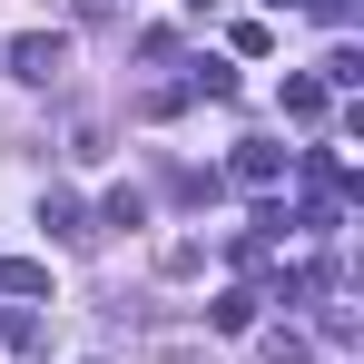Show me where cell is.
Listing matches in <instances>:
<instances>
[{
    "label": "cell",
    "mask_w": 364,
    "mask_h": 364,
    "mask_svg": "<svg viewBox=\"0 0 364 364\" xmlns=\"http://www.w3.org/2000/svg\"><path fill=\"white\" fill-rule=\"evenodd\" d=\"M60 69H69V40H60V30H20V40H10V79H30V89H50Z\"/></svg>",
    "instance_id": "cell-1"
},
{
    "label": "cell",
    "mask_w": 364,
    "mask_h": 364,
    "mask_svg": "<svg viewBox=\"0 0 364 364\" xmlns=\"http://www.w3.org/2000/svg\"><path fill=\"white\" fill-rule=\"evenodd\" d=\"M227 178H237V187H276V178H286V148H276V138H237Z\"/></svg>",
    "instance_id": "cell-2"
},
{
    "label": "cell",
    "mask_w": 364,
    "mask_h": 364,
    "mask_svg": "<svg viewBox=\"0 0 364 364\" xmlns=\"http://www.w3.org/2000/svg\"><path fill=\"white\" fill-rule=\"evenodd\" d=\"M40 227H50V237H60V246H79V237H99V227L79 217V197H40Z\"/></svg>",
    "instance_id": "cell-3"
},
{
    "label": "cell",
    "mask_w": 364,
    "mask_h": 364,
    "mask_svg": "<svg viewBox=\"0 0 364 364\" xmlns=\"http://www.w3.org/2000/svg\"><path fill=\"white\" fill-rule=\"evenodd\" d=\"M325 99H335L325 79H286V119H296V128H315V119H325Z\"/></svg>",
    "instance_id": "cell-4"
},
{
    "label": "cell",
    "mask_w": 364,
    "mask_h": 364,
    "mask_svg": "<svg viewBox=\"0 0 364 364\" xmlns=\"http://www.w3.org/2000/svg\"><path fill=\"white\" fill-rule=\"evenodd\" d=\"M0 296H50V266H40V256H10V266H0Z\"/></svg>",
    "instance_id": "cell-5"
},
{
    "label": "cell",
    "mask_w": 364,
    "mask_h": 364,
    "mask_svg": "<svg viewBox=\"0 0 364 364\" xmlns=\"http://www.w3.org/2000/svg\"><path fill=\"white\" fill-rule=\"evenodd\" d=\"M187 89H197V99H237V69L227 60H187Z\"/></svg>",
    "instance_id": "cell-6"
},
{
    "label": "cell",
    "mask_w": 364,
    "mask_h": 364,
    "mask_svg": "<svg viewBox=\"0 0 364 364\" xmlns=\"http://www.w3.org/2000/svg\"><path fill=\"white\" fill-rule=\"evenodd\" d=\"M207 315H217V335H246V325H256V296H246V286H227Z\"/></svg>",
    "instance_id": "cell-7"
},
{
    "label": "cell",
    "mask_w": 364,
    "mask_h": 364,
    "mask_svg": "<svg viewBox=\"0 0 364 364\" xmlns=\"http://www.w3.org/2000/svg\"><path fill=\"white\" fill-rule=\"evenodd\" d=\"M99 227H148V197H138V187H119V197L99 207Z\"/></svg>",
    "instance_id": "cell-8"
},
{
    "label": "cell",
    "mask_w": 364,
    "mask_h": 364,
    "mask_svg": "<svg viewBox=\"0 0 364 364\" xmlns=\"http://www.w3.org/2000/svg\"><path fill=\"white\" fill-rule=\"evenodd\" d=\"M266 364H305V335H296V325H276V335H266Z\"/></svg>",
    "instance_id": "cell-9"
},
{
    "label": "cell",
    "mask_w": 364,
    "mask_h": 364,
    "mask_svg": "<svg viewBox=\"0 0 364 364\" xmlns=\"http://www.w3.org/2000/svg\"><path fill=\"white\" fill-rule=\"evenodd\" d=\"M266 10H296V0H266Z\"/></svg>",
    "instance_id": "cell-10"
}]
</instances>
